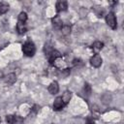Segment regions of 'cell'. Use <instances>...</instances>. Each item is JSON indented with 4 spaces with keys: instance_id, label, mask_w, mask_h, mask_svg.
<instances>
[{
    "instance_id": "11",
    "label": "cell",
    "mask_w": 124,
    "mask_h": 124,
    "mask_svg": "<svg viewBox=\"0 0 124 124\" xmlns=\"http://www.w3.org/2000/svg\"><path fill=\"white\" fill-rule=\"evenodd\" d=\"M61 98H62V101L64 102L65 105L68 104L69 101H70L71 98H72V92H71V91H65V92L63 93V95L61 96Z\"/></svg>"
},
{
    "instance_id": "4",
    "label": "cell",
    "mask_w": 124,
    "mask_h": 124,
    "mask_svg": "<svg viewBox=\"0 0 124 124\" xmlns=\"http://www.w3.org/2000/svg\"><path fill=\"white\" fill-rule=\"evenodd\" d=\"M65 106L64 102L62 101V98L61 97H57L54 102H53V109L54 110H60L63 108V107Z\"/></svg>"
},
{
    "instance_id": "15",
    "label": "cell",
    "mask_w": 124,
    "mask_h": 124,
    "mask_svg": "<svg viewBox=\"0 0 124 124\" xmlns=\"http://www.w3.org/2000/svg\"><path fill=\"white\" fill-rule=\"evenodd\" d=\"M22 122H23V118L21 116L14 115V118H13V121L11 124H22Z\"/></svg>"
},
{
    "instance_id": "12",
    "label": "cell",
    "mask_w": 124,
    "mask_h": 124,
    "mask_svg": "<svg viewBox=\"0 0 124 124\" xmlns=\"http://www.w3.org/2000/svg\"><path fill=\"white\" fill-rule=\"evenodd\" d=\"M16 77L15 74H9V75L5 78V81H6V83H8V84H13V83L16 82Z\"/></svg>"
},
{
    "instance_id": "9",
    "label": "cell",
    "mask_w": 124,
    "mask_h": 124,
    "mask_svg": "<svg viewBox=\"0 0 124 124\" xmlns=\"http://www.w3.org/2000/svg\"><path fill=\"white\" fill-rule=\"evenodd\" d=\"M103 46H104V44H103L102 42L97 41V42H95V43L93 44V46H92V49H93V51H94V52L98 53L99 51H101V50H102Z\"/></svg>"
},
{
    "instance_id": "18",
    "label": "cell",
    "mask_w": 124,
    "mask_h": 124,
    "mask_svg": "<svg viewBox=\"0 0 124 124\" xmlns=\"http://www.w3.org/2000/svg\"><path fill=\"white\" fill-rule=\"evenodd\" d=\"M84 92L87 95H90V93H91V87H90V85L88 83H85L84 84Z\"/></svg>"
},
{
    "instance_id": "8",
    "label": "cell",
    "mask_w": 124,
    "mask_h": 124,
    "mask_svg": "<svg viewBox=\"0 0 124 124\" xmlns=\"http://www.w3.org/2000/svg\"><path fill=\"white\" fill-rule=\"evenodd\" d=\"M56 11L57 12H63V11H66L67 8H68V4L66 1H58L56 3Z\"/></svg>"
},
{
    "instance_id": "5",
    "label": "cell",
    "mask_w": 124,
    "mask_h": 124,
    "mask_svg": "<svg viewBox=\"0 0 124 124\" xmlns=\"http://www.w3.org/2000/svg\"><path fill=\"white\" fill-rule=\"evenodd\" d=\"M47 57H48V62H49L50 64H53V63H54V61H55L57 58H60V57H61V54H60V52H59V51H57V50L53 49V50L49 53V55H48Z\"/></svg>"
},
{
    "instance_id": "7",
    "label": "cell",
    "mask_w": 124,
    "mask_h": 124,
    "mask_svg": "<svg viewBox=\"0 0 124 124\" xmlns=\"http://www.w3.org/2000/svg\"><path fill=\"white\" fill-rule=\"evenodd\" d=\"M47 90H48V92H49L50 94H56V93L59 91V85H58V82H57V81H52V82L49 84Z\"/></svg>"
},
{
    "instance_id": "13",
    "label": "cell",
    "mask_w": 124,
    "mask_h": 124,
    "mask_svg": "<svg viewBox=\"0 0 124 124\" xmlns=\"http://www.w3.org/2000/svg\"><path fill=\"white\" fill-rule=\"evenodd\" d=\"M9 5L7 3H0V15H4L8 12Z\"/></svg>"
},
{
    "instance_id": "1",
    "label": "cell",
    "mask_w": 124,
    "mask_h": 124,
    "mask_svg": "<svg viewBox=\"0 0 124 124\" xmlns=\"http://www.w3.org/2000/svg\"><path fill=\"white\" fill-rule=\"evenodd\" d=\"M22 51L24 53V55L28 56V57H32L35 52H36V47L35 45L31 42V41H27L23 44L22 46Z\"/></svg>"
},
{
    "instance_id": "14",
    "label": "cell",
    "mask_w": 124,
    "mask_h": 124,
    "mask_svg": "<svg viewBox=\"0 0 124 124\" xmlns=\"http://www.w3.org/2000/svg\"><path fill=\"white\" fill-rule=\"evenodd\" d=\"M27 20V14L25 12H21L19 15H18V22H21V23H25Z\"/></svg>"
},
{
    "instance_id": "3",
    "label": "cell",
    "mask_w": 124,
    "mask_h": 124,
    "mask_svg": "<svg viewBox=\"0 0 124 124\" xmlns=\"http://www.w3.org/2000/svg\"><path fill=\"white\" fill-rule=\"evenodd\" d=\"M102 57L99 54H95L90 58V64L95 68H99L102 65Z\"/></svg>"
},
{
    "instance_id": "6",
    "label": "cell",
    "mask_w": 124,
    "mask_h": 124,
    "mask_svg": "<svg viewBox=\"0 0 124 124\" xmlns=\"http://www.w3.org/2000/svg\"><path fill=\"white\" fill-rule=\"evenodd\" d=\"M51 21H52V25H53L54 28H56V29H61V28H62V26H63V22H62L60 16H55L54 17H52Z\"/></svg>"
},
{
    "instance_id": "2",
    "label": "cell",
    "mask_w": 124,
    "mask_h": 124,
    "mask_svg": "<svg viewBox=\"0 0 124 124\" xmlns=\"http://www.w3.org/2000/svg\"><path fill=\"white\" fill-rule=\"evenodd\" d=\"M106 21H107V24L111 29H116V27H117V21H116V17L114 16V14L112 12H109L106 16Z\"/></svg>"
},
{
    "instance_id": "10",
    "label": "cell",
    "mask_w": 124,
    "mask_h": 124,
    "mask_svg": "<svg viewBox=\"0 0 124 124\" xmlns=\"http://www.w3.org/2000/svg\"><path fill=\"white\" fill-rule=\"evenodd\" d=\"M16 30H17L18 34H24V33L27 31V27H26L25 23H21V22H18V21H17Z\"/></svg>"
},
{
    "instance_id": "17",
    "label": "cell",
    "mask_w": 124,
    "mask_h": 124,
    "mask_svg": "<svg viewBox=\"0 0 124 124\" xmlns=\"http://www.w3.org/2000/svg\"><path fill=\"white\" fill-rule=\"evenodd\" d=\"M61 30H62L63 35H69L71 33V27L69 25H63Z\"/></svg>"
},
{
    "instance_id": "19",
    "label": "cell",
    "mask_w": 124,
    "mask_h": 124,
    "mask_svg": "<svg viewBox=\"0 0 124 124\" xmlns=\"http://www.w3.org/2000/svg\"><path fill=\"white\" fill-rule=\"evenodd\" d=\"M85 124H95V123H94V120L92 118H87L85 121Z\"/></svg>"
},
{
    "instance_id": "16",
    "label": "cell",
    "mask_w": 124,
    "mask_h": 124,
    "mask_svg": "<svg viewBox=\"0 0 124 124\" xmlns=\"http://www.w3.org/2000/svg\"><path fill=\"white\" fill-rule=\"evenodd\" d=\"M44 50H45V53H46V55H49V53L53 50V47L51 46V45H49V44H46L45 45V47H44Z\"/></svg>"
},
{
    "instance_id": "20",
    "label": "cell",
    "mask_w": 124,
    "mask_h": 124,
    "mask_svg": "<svg viewBox=\"0 0 124 124\" xmlns=\"http://www.w3.org/2000/svg\"><path fill=\"white\" fill-rule=\"evenodd\" d=\"M0 120H1V119H0Z\"/></svg>"
}]
</instances>
